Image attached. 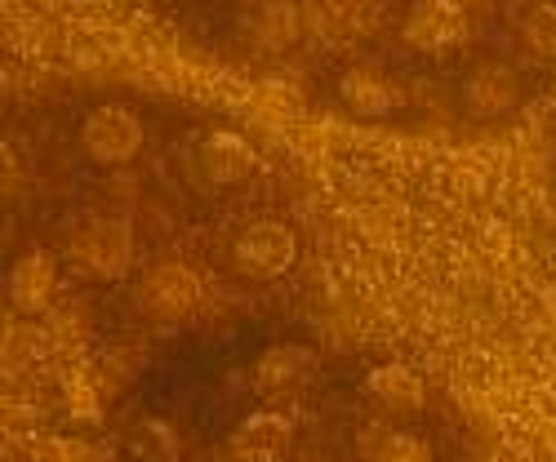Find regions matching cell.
I'll use <instances>...</instances> for the list:
<instances>
[{
	"instance_id": "2e32d148",
	"label": "cell",
	"mask_w": 556,
	"mask_h": 462,
	"mask_svg": "<svg viewBox=\"0 0 556 462\" xmlns=\"http://www.w3.org/2000/svg\"><path fill=\"white\" fill-rule=\"evenodd\" d=\"M303 5L294 0H271V5L258 10V23H254V40L267 44V50H286V44L303 31Z\"/></svg>"
},
{
	"instance_id": "9c48e42d",
	"label": "cell",
	"mask_w": 556,
	"mask_h": 462,
	"mask_svg": "<svg viewBox=\"0 0 556 462\" xmlns=\"http://www.w3.org/2000/svg\"><path fill=\"white\" fill-rule=\"evenodd\" d=\"M197 161H201V174L214 182V188L245 182V178L258 169V152L250 147V138L237 133V129H214V133H205Z\"/></svg>"
},
{
	"instance_id": "9a60e30c",
	"label": "cell",
	"mask_w": 556,
	"mask_h": 462,
	"mask_svg": "<svg viewBox=\"0 0 556 462\" xmlns=\"http://www.w3.org/2000/svg\"><path fill=\"white\" fill-rule=\"evenodd\" d=\"M125 445H129V458L134 462H178V453H182L178 432L165 419H138L129 427Z\"/></svg>"
},
{
	"instance_id": "30bf717a",
	"label": "cell",
	"mask_w": 556,
	"mask_h": 462,
	"mask_svg": "<svg viewBox=\"0 0 556 462\" xmlns=\"http://www.w3.org/2000/svg\"><path fill=\"white\" fill-rule=\"evenodd\" d=\"M521 99V76L507 63H481L468 80H463V107L477 120H494L503 112H513Z\"/></svg>"
},
{
	"instance_id": "6da1fadb",
	"label": "cell",
	"mask_w": 556,
	"mask_h": 462,
	"mask_svg": "<svg viewBox=\"0 0 556 462\" xmlns=\"http://www.w3.org/2000/svg\"><path fill=\"white\" fill-rule=\"evenodd\" d=\"M67 262L85 281H121L134 267V236L121 218H85L67 236Z\"/></svg>"
},
{
	"instance_id": "52a82bcc",
	"label": "cell",
	"mask_w": 556,
	"mask_h": 462,
	"mask_svg": "<svg viewBox=\"0 0 556 462\" xmlns=\"http://www.w3.org/2000/svg\"><path fill=\"white\" fill-rule=\"evenodd\" d=\"M294 445V419L276 409H258L227 436V458L231 462H281Z\"/></svg>"
},
{
	"instance_id": "ac0fdd59",
	"label": "cell",
	"mask_w": 556,
	"mask_h": 462,
	"mask_svg": "<svg viewBox=\"0 0 556 462\" xmlns=\"http://www.w3.org/2000/svg\"><path fill=\"white\" fill-rule=\"evenodd\" d=\"M294 462H326V458H316V453H307V458H294Z\"/></svg>"
},
{
	"instance_id": "5bb4252c",
	"label": "cell",
	"mask_w": 556,
	"mask_h": 462,
	"mask_svg": "<svg viewBox=\"0 0 556 462\" xmlns=\"http://www.w3.org/2000/svg\"><path fill=\"white\" fill-rule=\"evenodd\" d=\"M369 396L383 400L388 409L414 413V409H424L428 387H424V378L414 374V369H405V364H379L375 374H369Z\"/></svg>"
},
{
	"instance_id": "3957f363",
	"label": "cell",
	"mask_w": 556,
	"mask_h": 462,
	"mask_svg": "<svg viewBox=\"0 0 556 462\" xmlns=\"http://www.w3.org/2000/svg\"><path fill=\"white\" fill-rule=\"evenodd\" d=\"M294 254H299V241L286 222L276 218H258L250 222L237 245H231V267H237L245 281H276L294 267Z\"/></svg>"
},
{
	"instance_id": "8992f818",
	"label": "cell",
	"mask_w": 556,
	"mask_h": 462,
	"mask_svg": "<svg viewBox=\"0 0 556 462\" xmlns=\"http://www.w3.org/2000/svg\"><path fill=\"white\" fill-rule=\"evenodd\" d=\"M468 40V10L458 0H419L405 23V44L419 54H445Z\"/></svg>"
},
{
	"instance_id": "e0dca14e",
	"label": "cell",
	"mask_w": 556,
	"mask_h": 462,
	"mask_svg": "<svg viewBox=\"0 0 556 462\" xmlns=\"http://www.w3.org/2000/svg\"><path fill=\"white\" fill-rule=\"evenodd\" d=\"M521 36H526V44L534 54H543V59L556 54V5H552V0H543V5H534L521 18Z\"/></svg>"
},
{
	"instance_id": "ba28073f",
	"label": "cell",
	"mask_w": 556,
	"mask_h": 462,
	"mask_svg": "<svg viewBox=\"0 0 556 462\" xmlns=\"http://www.w3.org/2000/svg\"><path fill=\"white\" fill-rule=\"evenodd\" d=\"M316 351L307 343H276L254 360V387L263 396H286L316 378Z\"/></svg>"
},
{
	"instance_id": "5b68a950",
	"label": "cell",
	"mask_w": 556,
	"mask_h": 462,
	"mask_svg": "<svg viewBox=\"0 0 556 462\" xmlns=\"http://www.w3.org/2000/svg\"><path fill=\"white\" fill-rule=\"evenodd\" d=\"M339 99L361 120H388L405 107V89L375 63H356L339 76Z\"/></svg>"
},
{
	"instance_id": "7c38bea8",
	"label": "cell",
	"mask_w": 556,
	"mask_h": 462,
	"mask_svg": "<svg viewBox=\"0 0 556 462\" xmlns=\"http://www.w3.org/2000/svg\"><path fill=\"white\" fill-rule=\"evenodd\" d=\"M54 298V258L45 249H27L10 271V303L23 316H40Z\"/></svg>"
},
{
	"instance_id": "277c9868",
	"label": "cell",
	"mask_w": 556,
	"mask_h": 462,
	"mask_svg": "<svg viewBox=\"0 0 556 462\" xmlns=\"http://www.w3.org/2000/svg\"><path fill=\"white\" fill-rule=\"evenodd\" d=\"M80 147L94 165H125L138 156V147H143V120L121 103H103L85 116Z\"/></svg>"
},
{
	"instance_id": "8fae6325",
	"label": "cell",
	"mask_w": 556,
	"mask_h": 462,
	"mask_svg": "<svg viewBox=\"0 0 556 462\" xmlns=\"http://www.w3.org/2000/svg\"><path fill=\"white\" fill-rule=\"evenodd\" d=\"M303 23L330 40L343 36H361L379 27V5L375 0H307L303 5Z\"/></svg>"
},
{
	"instance_id": "4fadbf2b",
	"label": "cell",
	"mask_w": 556,
	"mask_h": 462,
	"mask_svg": "<svg viewBox=\"0 0 556 462\" xmlns=\"http://www.w3.org/2000/svg\"><path fill=\"white\" fill-rule=\"evenodd\" d=\"M356 449L365 462H437L432 458V445L414 432H392L383 423H369L361 427L356 436Z\"/></svg>"
},
{
	"instance_id": "7a4b0ae2",
	"label": "cell",
	"mask_w": 556,
	"mask_h": 462,
	"mask_svg": "<svg viewBox=\"0 0 556 462\" xmlns=\"http://www.w3.org/2000/svg\"><path fill=\"white\" fill-rule=\"evenodd\" d=\"M205 290H201V275L182 262H156L138 275L134 285V303L148 320H161V325H178L201 307Z\"/></svg>"
}]
</instances>
